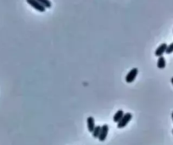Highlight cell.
I'll list each match as a JSON object with an SVG mask.
<instances>
[{"label": "cell", "instance_id": "1", "mask_svg": "<svg viewBox=\"0 0 173 145\" xmlns=\"http://www.w3.org/2000/svg\"><path fill=\"white\" fill-rule=\"evenodd\" d=\"M132 115L131 113H126L124 114V116H122V118L120 119V121L117 123V128L121 129V128H124L125 127L127 126V124L129 123L130 121L132 120Z\"/></svg>", "mask_w": 173, "mask_h": 145}, {"label": "cell", "instance_id": "2", "mask_svg": "<svg viewBox=\"0 0 173 145\" xmlns=\"http://www.w3.org/2000/svg\"><path fill=\"white\" fill-rule=\"evenodd\" d=\"M27 2L28 4H30L33 8H34L38 11L44 12L46 10V8L43 5H42L41 3H39L38 1H37V0H27Z\"/></svg>", "mask_w": 173, "mask_h": 145}, {"label": "cell", "instance_id": "3", "mask_svg": "<svg viewBox=\"0 0 173 145\" xmlns=\"http://www.w3.org/2000/svg\"><path fill=\"white\" fill-rule=\"evenodd\" d=\"M138 68H132L131 71L127 73L126 77V82L127 83H132L133 81L135 80L136 77L138 76Z\"/></svg>", "mask_w": 173, "mask_h": 145}, {"label": "cell", "instance_id": "4", "mask_svg": "<svg viewBox=\"0 0 173 145\" xmlns=\"http://www.w3.org/2000/svg\"><path fill=\"white\" fill-rule=\"evenodd\" d=\"M109 132V126L107 124L103 125L101 127V132H100V135L99 137V140L100 142H104V140L106 139L107 138V135H108Z\"/></svg>", "mask_w": 173, "mask_h": 145}, {"label": "cell", "instance_id": "5", "mask_svg": "<svg viewBox=\"0 0 173 145\" xmlns=\"http://www.w3.org/2000/svg\"><path fill=\"white\" fill-rule=\"evenodd\" d=\"M168 45L165 43V42H163L160 45L158 48H157V49L155 52V56L157 57H160L163 56V54L165 53V50H166V48H167Z\"/></svg>", "mask_w": 173, "mask_h": 145}, {"label": "cell", "instance_id": "6", "mask_svg": "<svg viewBox=\"0 0 173 145\" xmlns=\"http://www.w3.org/2000/svg\"><path fill=\"white\" fill-rule=\"evenodd\" d=\"M87 124H88V129L90 132H94V129L95 128V121H94V117L92 116H89L88 119H87Z\"/></svg>", "mask_w": 173, "mask_h": 145}, {"label": "cell", "instance_id": "7", "mask_svg": "<svg viewBox=\"0 0 173 145\" xmlns=\"http://www.w3.org/2000/svg\"><path fill=\"white\" fill-rule=\"evenodd\" d=\"M165 65H166V62H165V59L163 56L159 57L158 61H157V67L159 69H165Z\"/></svg>", "mask_w": 173, "mask_h": 145}, {"label": "cell", "instance_id": "8", "mask_svg": "<svg viewBox=\"0 0 173 145\" xmlns=\"http://www.w3.org/2000/svg\"><path fill=\"white\" fill-rule=\"evenodd\" d=\"M124 116V112L122 110H119L117 111V112L114 114V117H113V121H114V122H116V123H118V122H120V119L122 118V116Z\"/></svg>", "mask_w": 173, "mask_h": 145}, {"label": "cell", "instance_id": "9", "mask_svg": "<svg viewBox=\"0 0 173 145\" xmlns=\"http://www.w3.org/2000/svg\"><path fill=\"white\" fill-rule=\"evenodd\" d=\"M100 132H101V127L100 126H96L94 129V132H92L94 138H99V137L100 135Z\"/></svg>", "mask_w": 173, "mask_h": 145}, {"label": "cell", "instance_id": "10", "mask_svg": "<svg viewBox=\"0 0 173 145\" xmlns=\"http://www.w3.org/2000/svg\"><path fill=\"white\" fill-rule=\"evenodd\" d=\"M37 1H38L42 5H43L46 9H49L52 6V3H51L49 0H37Z\"/></svg>", "mask_w": 173, "mask_h": 145}, {"label": "cell", "instance_id": "11", "mask_svg": "<svg viewBox=\"0 0 173 145\" xmlns=\"http://www.w3.org/2000/svg\"><path fill=\"white\" fill-rule=\"evenodd\" d=\"M173 53V42H171L170 45H168L167 48L165 50V53L167 54H170V53Z\"/></svg>", "mask_w": 173, "mask_h": 145}, {"label": "cell", "instance_id": "12", "mask_svg": "<svg viewBox=\"0 0 173 145\" xmlns=\"http://www.w3.org/2000/svg\"><path fill=\"white\" fill-rule=\"evenodd\" d=\"M170 82H171V83H172V85H173V77H171V79H170Z\"/></svg>", "mask_w": 173, "mask_h": 145}, {"label": "cell", "instance_id": "13", "mask_svg": "<svg viewBox=\"0 0 173 145\" xmlns=\"http://www.w3.org/2000/svg\"><path fill=\"white\" fill-rule=\"evenodd\" d=\"M171 118H172V121H173V112H172V114H171Z\"/></svg>", "mask_w": 173, "mask_h": 145}, {"label": "cell", "instance_id": "14", "mask_svg": "<svg viewBox=\"0 0 173 145\" xmlns=\"http://www.w3.org/2000/svg\"><path fill=\"white\" fill-rule=\"evenodd\" d=\"M172 133H173V130H172Z\"/></svg>", "mask_w": 173, "mask_h": 145}]
</instances>
